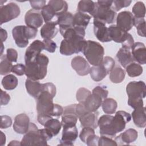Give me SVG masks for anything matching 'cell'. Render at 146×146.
Here are the masks:
<instances>
[{
    "mask_svg": "<svg viewBox=\"0 0 146 146\" xmlns=\"http://www.w3.org/2000/svg\"><path fill=\"white\" fill-rule=\"evenodd\" d=\"M137 29L139 35L145 37V21L144 18H139L134 17V25Z\"/></svg>",
    "mask_w": 146,
    "mask_h": 146,
    "instance_id": "60d3db41",
    "label": "cell"
},
{
    "mask_svg": "<svg viewBox=\"0 0 146 146\" xmlns=\"http://www.w3.org/2000/svg\"><path fill=\"white\" fill-rule=\"evenodd\" d=\"M125 75V71L120 67L116 66L110 72V79L113 83H120L124 79Z\"/></svg>",
    "mask_w": 146,
    "mask_h": 146,
    "instance_id": "d6a6232c",
    "label": "cell"
},
{
    "mask_svg": "<svg viewBox=\"0 0 146 146\" xmlns=\"http://www.w3.org/2000/svg\"><path fill=\"white\" fill-rule=\"evenodd\" d=\"M126 72L130 77H136L140 76L143 73V67L141 66L136 62H132L125 67Z\"/></svg>",
    "mask_w": 146,
    "mask_h": 146,
    "instance_id": "8d00e7d4",
    "label": "cell"
},
{
    "mask_svg": "<svg viewBox=\"0 0 146 146\" xmlns=\"http://www.w3.org/2000/svg\"><path fill=\"white\" fill-rule=\"evenodd\" d=\"M30 4L31 7L35 10H42V8L46 6V1L44 0H39V1H30Z\"/></svg>",
    "mask_w": 146,
    "mask_h": 146,
    "instance_id": "816d5d0a",
    "label": "cell"
},
{
    "mask_svg": "<svg viewBox=\"0 0 146 146\" xmlns=\"http://www.w3.org/2000/svg\"><path fill=\"white\" fill-rule=\"evenodd\" d=\"M43 19L41 13L34 9L29 10L25 16V22L26 26L35 29H38L42 25Z\"/></svg>",
    "mask_w": 146,
    "mask_h": 146,
    "instance_id": "9a60e30c",
    "label": "cell"
},
{
    "mask_svg": "<svg viewBox=\"0 0 146 146\" xmlns=\"http://www.w3.org/2000/svg\"><path fill=\"white\" fill-rule=\"evenodd\" d=\"M145 108L144 106L134 109L132 113V117L136 126L139 128H144L145 127Z\"/></svg>",
    "mask_w": 146,
    "mask_h": 146,
    "instance_id": "f1b7e54d",
    "label": "cell"
},
{
    "mask_svg": "<svg viewBox=\"0 0 146 146\" xmlns=\"http://www.w3.org/2000/svg\"><path fill=\"white\" fill-rule=\"evenodd\" d=\"M99 137L98 136L95 135V134L90 136L86 141V143L88 146H97L98 145V141Z\"/></svg>",
    "mask_w": 146,
    "mask_h": 146,
    "instance_id": "db71d44e",
    "label": "cell"
},
{
    "mask_svg": "<svg viewBox=\"0 0 146 146\" xmlns=\"http://www.w3.org/2000/svg\"><path fill=\"white\" fill-rule=\"evenodd\" d=\"M95 134L94 129L90 128V127H83V128L82 129L79 135V137L81 141H82L83 143H86V141L88 139V138Z\"/></svg>",
    "mask_w": 146,
    "mask_h": 146,
    "instance_id": "ee69618b",
    "label": "cell"
},
{
    "mask_svg": "<svg viewBox=\"0 0 146 146\" xmlns=\"http://www.w3.org/2000/svg\"><path fill=\"white\" fill-rule=\"evenodd\" d=\"M41 14L45 23L51 22L52 19L56 16V13L49 5H47L42 8Z\"/></svg>",
    "mask_w": 146,
    "mask_h": 146,
    "instance_id": "ab89813d",
    "label": "cell"
},
{
    "mask_svg": "<svg viewBox=\"0 0 146 146\" xmlns=\"http://www.w3.org/2000/svg\"><path fill=\"white\" fill-rule=\"evenodd\" d=\"M99 146H104V145H113L116 146L117 144L116 141L112 140V138L107 137L105 136H101L99 137L98 141Z\"/></svg>",
    "mask_w": 146,
    "mask_h": 146,
    "instance_id": "bcb514c9",
    "label": "cell"
},
{
    "mask_svg": "<svg viewBox=\"0 0 146 146\" xmlns=\"http://www.w3.org/2000/svg\"><path fill=\"white\" fill-rule=\"evenodd\" d=\"M116 56L121 66L125 68L128 64L134 62L131 48L124 46L119 49Z\"/></svg>",
    "mask_w": 146,
    "mask_h": 146,
    "instance_id": "d4e9b609",
    "label": "cell"
},
{
    "mask_svg": "<svg viewBox=\"0 0 146 146\" xmlns=\"http://www.w3.org/2000/svg\"><path fill=\"white\" fill-rule=\"evenodd\" d=\"M99 113L95 112H89L86 111L82 115L78 117L81 125L83 127H90L95 129L98 127Z\"/></svg>",
    "mask_w": 146,
    "mask_h": 146,
    "instance_id": "d6986e66",
    "label": "cell"
},
{
    "mask_svg": "<svg viewBox=\"0 0 146 146\" xmlns=\"http://www.w3.org/2000/svg\"><path fill=\"white\" fill-rule=\"evenodd\" d=\"M1 63H0V74L1 75H5L9 74L11 72L13 64L6 57V55L3 56L1 55Z\"/></svg>",
    "mask_w": 146,
    "mask_h": 146,
    "instance_id": "74e56055",
    "label": "cell"
},
{
    "mask_svg": "<svg viewBox=\"0 0 146 146\" xmlns=\"http://www.w3.org/2000/svg\"><path fill=\"white\" fill-rule=\"evenodd\" d=\"M138 136V133L136 130L129 128L124 132L120 133L115 139L117 145H127L136 141Z\"/></svg>",
    "mask_w": 146,
    "mask_h": 146,
    "instance_id": "44dd1931",
    "label": "cell"
},
{
    "mask_svg": "<svg viewBox=\"0 0 146 146\" xmlns=\"http://www.w3.org/2000/svg\"><path fill=\"white\" fill-rule=\"evenodd\" d=\"M115 62L114 59L110 56H105L102 63L97 66H92L90 68V76L92 79L95 82L102 80L114 68Z\"/></svg>",
    "mask_w": 146,
    "mask_h": 146,
    "instance_id": "8992f818",
    "label": "cell"
},
{
    "mask_svg": "<svg viewBox=\"0 0 146 146\" xmlns=\"http://www.w3.org/2000/svg\"><path fill=\"white\" fill-rule=\"evenodd\" d=\"M30 119L25 113L17 115L14 119L13 129L17 133L25 134L29 128Z\"/></svg>",
    "mask_w": 146,
    "mask_h": 146,
    "instance_id": "e0dca14e",
    "label": "cell"
},
{
    "mask_svg": "<svg viewBox=\"0 0 146 146\" xmlns=\"http://www.w3.org/2000/svg\"><path fill=\"white\" fill-rule=\"evenodd\" d=\"M71 67L80 76H86L90 72V66L88 61L81 56H76L71 60Z\"/></svg>",
    "mask_w": 146,
    "mask_h": 146,
    "instance_id": "5bb4252c",
    "label": "cell"
},
{
    "mask_svg": "<svg viewBox=\"0 0 146 146\" xmlns=\"http://www.w3.org/2000/svg\"><path fill=\"white\" fill-rule=\"evenodd\" d=\"M103 100L98 95L92 93L83 103L87 111L89 112H95L102 106Z\"/></svg>",
    "mask_w": 146,
    "mask_h": 146,
    "instance_id": "484cf974",
    "label": "cell"
},
{
    "mask_svg": "<svg viewBox=\"0 0 146 146\" xmlns=\"http://www.w3.org/2000/svg\"><path fill=\"white\" fill-rule=\"evenodd\" d=\"M27 92L33 98L36 99L43 90V84L38 80H33L27 78L25 82Z\"/></svg>",
    "mask_w": 146,
    "mask_h": 146,
    "instance_id": "83f0119b",
    "label": "cell"
},
{
    "mask_svg": "<svg viewBox=\"0 0 146 146\" xmlns=\"http://www.w3.org/2000/svg\"><path fill=\"white\" fill-rule=\"evenodd\" d=\"M21 145V143L18 142V141H16V140H13L11 141L10 143H9L8 145Z\"/></svg>",
    "mask_w": 146,
    "mask_h": 146,
    "instance_id": "6f0895ef",
    "label": "cell"
},
{
    "mask_svg": "<svg viewBox=\"0 0 146 146\" xmlns=\"http://www.w3.org/2000/svg\"><path fill=\"white\" fill-rule=\"evenodd\" d=\"M78 132L76 127H63L62 131V136L60 141V145H73L74 141L78 137Z\"/></svg>",
    "mask_w": 146,
    "mask_h": 146,
    "instance_id": "ac0fdd59",
    "label": "cell"
},
{
    "mask_svg": "<svg viewBox=\"0 0 146 146\" xmlns=\"http://www.w3.org/2000/svg\"><path fill=\"white\" fill-rule=\"evenodd\" d=\"M113 116L108 114L102 115L98 121V125L100 128L99 132L101 136H105L111 138L115 137L116 133L111 127V121Z\"/></svg>",
    "mask_w": 146,
    "mask_h": 146,
    "instance_id": "7c38bea8",
    "label": "cell"
},
{
    "mask_svg": "<svg viewBox=\"0 0 146 146\" xmlns=\"http://www.w3.org/2000/svg\"><path fill=\"white\" fill-rule=\"evenodd\" d=\"M6 57L11 62H16L18 59L17 51L12 48H7L6 50Z\"/></svg>",
    "mask_w": 146,
    "mask_h": 146,
    "instance_id": "681fc988",
    "label": "cell"
},
{
    "mask_svg": "<svg viewBox=\"0 0 146 146\" xmlns=\"http://www.w3.org/2000/svg\"><path fill=\"white\" fill-rule=\"evenodd\" d=\"M18 81L16 76L12 74H9L3 78L2 80V85L5 90H12L18 86Z\"/></svg>",
    "mask_w": 146,
    "mask_h": 146,
    "instance_id": "d590c367",
    "label": "cell"
},
{
    "mask_svg": "<svg viewBox=\"0 0 146 146\" xmlns=\"http://www.w3.org/2000/svg\"><path fill=\"white\" fill-rule=\"evenodd\" d=\"M44 49V45L43 41L39 40H34L26 49L25 55V62L40 54Z\"/></svg>",
    "mask_w": 146,
    "mask_h": 146,
    "instance_id": "cb8c5ba5",
    "label": "cell"
},
{
    "mask_svg": "<svg viewBox=\"0 0 146 146\" xmlns=\"http://www.w3.org/2000/svg\"><path fill=\"white\" fill-rule=\"evenodd\" d=\"M1 145H3L6 143V136H5V135H4L2 132H1Z\"/></svg>",
    "mask_w": 146,
    "mask_h": 146,
    "instance_id": "9f6ffc18",
    "label": "cell"
},
{
    "mask_svg": "<svg viewBox=\"0 0 146 146\" xmlns=\"http://www.w3.org/2000/svg\"><path fill=\"white\" fill-rule=\"evenodd\" d=\"M47 141L42 135L40 129L33 123H30L27 132L23 137L21 145H47Z\"/></svg>",
    "mask_w": 146,
    "mask_h": 146,
    "instance_id": "52a82bcc",
    "label": "cell"
},
{
    "mask_svg": "<svg viewBox=\"0 0 146 146\" xmlns=\"http://www.w3.org/2000/svg\"><path fill=\"white\" fill-rule=\"evenodd\" d=\"M74 15L70 12H66L56 16L55 21L59 26V31L61 35L68 29L74 27L73 23Z\"/></svg>",
    "mask_w": 146,
    "mask_h": 146,
    "instance_id": "7402d4cb",
    "label": "cell"
},
{
    "mask_svg": "<svg viewBox=\"0 0 146 146\" xmlns=\"http://www.w3.org/2000/svg\"><path fill=\"white\" fill-rule=\"evenodd\" d=\"M7 37V33L6 30L3 29L1 27V38L2 42H4L6 40Z\"/></svg>",
    "mask_w": 146,
    "mask_h": 146,
    "instance_id": "11a10c76",
    "label": "cell"
},
{
    "mask_svg": "<svg viewBox=\"0 0 146 146\" xmlns=\"http://www.w3.org/2000/svg\"><path fill=\"white\" fill-rule=\"evenodd\" d=\"M132 13L133 17L135 18H144L145 15V7L143 2L138 1L132 7Z\"/></svg>",
    "mask_w": 146,
    "mask_h": 146,
    "instance_id": "f35d334b",
    "label": "cell"
},
{
    "mask_svg": "<svg viewBox=\"0 0 146 146\" xmlns=\"http://www.w3.org/2000/svg\"><path fill=\"white\" fill-rule=\"evenodd\" d=\"M91 94V92L88 89L81 87L79 88L76 94V98L79 103H83L86 99Z\"/></svg>",
    "mask_w": 146,
    "mask_h": 146,
    "instance_id": "b9f144b4",
    "label": "cell"
},
{
    "mask_svg": "<svg viewBox=\"0 0 146 146\" xmlns=\"http://www.w3.org/2000/svg\"><path fill=\"white\" fill-rule=\"evenodd\" d=\"M56 13V17L67 12L68 9L67 3L62 0H51L48 3Z\"/></svg>",
    "mask_w": 146,
    "mask_h": 146,
    "instance_id": "1f68e13d",
    "label": "cell"
},
{
    "mask_svg": "<svg viewBox=\"0 0 146 146\" xmlns=\"http://www.w3.org/2000/svg\"><path fill=\"white\" fill-rule=\"evenodd\" d=\"M12 124L11 118L7 115H2L1 116V128L5 129L10 127Z\"/></svg>",
    "mask_w": 146,
    "mask_h": 146,
    "instance_id": "c3c4849f",
    "label": "cell"
},
{
    "mask_svg": "<svg viewBox=\"0 0 146 146\" xmlns=\"http://www.w3.org/2000/svg\"><path fill=\"white\" fill-rule=\"evenodd\" d=\"M94 32L97 39L102 42L111 41L108 29L103 22L94 19Z\"/></svg>",
    "mask_w": 146,
    "mask_h": 146,
    "instance_id": "2e32d148",
    "label": "cell"
},
{
    "mask_svg": "<svg viewBox=\"0 0 146 146\" xmlns=\"http://www.w3.org/2000/svg\"><path fill=\"white\" fill-rule=\"evenodd\" d=\"M11 72L18 76H22L25 74V65L19 63L14 65L12 68Z\"/></svg>",
    "mask_w": 146,
    "mask_h": 146,
    "instance_id": "f907efd6",
    "label": "cell"
},
{
    "mask_svg": "<svg viewBox=\"0 0 146 146\" xmlns=\"http://www.w3.org/2000/svg\"><path fill=\"white\" fill-rule=\"evenodd\" d=\"M88 62L94 66H99L102 62L104 50L103 47L98 42L94 40H87L82 51Z\"/></svg>",
    "mask_w": 146,
    "mask_h": 146,
    "instance_id": "277c9868",
    "label": "cell"
},
{
    "mask_svg": "<svg viewBox=\"0 0 146 146\" xmlns=\"http://www.w3.org/2000/svg\"><path fill=\"white\" fill-rule=\"evenodd\" d=\"M37 32V29L19 25L13 29L12 35L16 44L19 47L23 48L29 44V39H34L36 36Z\"/></svg>",
    "mask_w": 146,
    "mask_h": 146,
    "instance_id": "5b68a950",
    "label": "cell"
},
{
    "mask_svg": "<svg viewBox=\"0 0 146 146\" xmlns=\"http://www.w3.org/2000/svg\"><path fill=\"white\" fill-rule=\"evenodd\" d=\"M45 128L50 131L53 136L57 135L60 131L62 124L58 119L52 117L48 119L43 125Z\"/></svg>",
    "mask_w": 146,
    "mask_h": 146,
    "instance_id": "836d02e7",
    "label": "cell"
},
{
    "mask_svg": "<svg viewBox=\"0 0 146 146\" xmlns=\"http://www.w3.org/2000/svg\"><path fill=\"white\" fill-rule=\"evenodd\" d=\"M20 8L15 3L10 2L0 7V24L2 25L16 18L20 14Z\"/></svg>",
    "mask_w": 146,
    "mask_h": 146,
    "instance_id": "9c48e42d",
    "label": "cell"
},
{
    "mask_svg": "<svg viewBox=\"0 0 146 146\" xmlns=\"http://www.w3.org/2000/svg\"><path fill=\"white\" fill-rule=\"evenodd\" d=\"M128 104L133 109L143 107V99L146 95V86L143 81H132L126 87Z\"/></svg>",
    "mask_w": 146,
    "mask_h": 146,
    "instance_id": "3957f363",
    "label": "cell"
},
{
    "mask_svg": "<svg viewBox=\"0 0 146 146\" xmlns=\"http://www.w3.org/2000/svg\"><path fill=\"white\" fill-rule=\"evenodd\" d=\"M92 93L96 94L100 96L103 100L107 98L108 95V91L105 86H98L95 87L92 91Z\"/></svg>",
    "mask_w": 146,
    "mask_h": 146,
    "instance_id": "f6af8a7d",
    "label": "cell"
},
{
    "mask_svg": "<svg viewBox=\"0 0 146 146\" xmlns=\"http://www.w3.org/2000/svg\"><path fill=\"white\" fill-rule=\"evenodd\" d=\"M116 12L111 7L99 5L96 2V6L92 17L94 19L101 21L104 23L111 24L115 22Z\"/></svg>",
    "mask_w": 146,
    "mask_h": 146,
    "instance_id": "ba28073f",
    "label": "cell"
},
{
    "mask_svg": "<svg viewBox=\"0 0 146 146\" xmlns=\"http://www.w3.org/2000/svg\"><path fill=\"white\" fill-rule=\"evenodd\" d=\"M103 112L108 115L113 114L115 112L117 107L116 101L112 98H106L102 103Z\"/></svg>",
    "mask_w": 146,
    "mask_h": 146,
    "instance_id": "e575fe53",
    "label": "cell"
},
{
    "mask_svg": "<svg viewBox=\"0 0 146 146\" xmlns=\"http://www.w3.org/2000/svg\"><path fill=\"white\" fill-rule=\"evenodd\" d=\"M91 18V17L90 15L78 11L74 15V26L80 27L86 29Z\"/></svg>",
    "mask_w": 146,
    "mask_h": 146,
    "instance_id": "f546056e",
    "label": "cell"
},
{
    "mask_svg": "<svg viewBox=\"0 0 146 146\" xmlns=\"http://www.w3.org/2000/svg\"><path fill=\"white\" fill-rule=\"evenodd\" d=\"M134 25V17L128 11L119 13L116 17V26L123 30L128 32Z\"/></svg>",
    "mask_w": 146,
    "mask_h": 146,
    "instance_id": "4fadbf2b",
    "label": "cell"
},
{
    "mask_svg": "<svg viewBox=\"0 0 146 146\" xmlns=\"http://www.w3.org/2000/svg\"><path fill=\"white\" fill-rule=\"evenodd\" d=\"M131 120L130 113L124 111H117L111 121V127L114 132L116 134L123 131L125 129L126 124Z\"/></svg>",
    "mask_w": 146,
    "mask_h": 146,
    "instance_id": "30bf717a",
    "label": "cell"
},
{
    "mask_svg": "<svg viewBox=\"0 0 146 146\" xmlns=\"http://www.w3.org/2000/svg\"><path fill=\"white\" fill-rule=\"evenodd\" d=\"M10 100V95L3 91L2 90H1V106H5L7 105Z\"/></svg>",
    "mask_w": 146,
    "mask_h": 146,
    "instance_id": "f5cc1de1",
    "label": "cell"
},
{
    "mask_svg": "<svg viewBox=\"0 0 146 146\" xmlns=\"http://www.w3.org/2000/svg\"><path fill=\"white\" fill-rule=\"evenodd\" d=\"M56 92V87L53 83L48 82L43 84V90L36 98L38 115L52 116L55 106L53 98L55 97Z\"/></svg>",
    "mask_w": 146,
    "mask_h": 146,
    "instance_id": "6da1fadb",
    "label": "cell"
},
{
    "mask_svg": "<svg viewBox=\"0 0 146 146\" xmlns=\"http://www.w3.org/2000/svg\"><path fill=\"white\" fill-rule=\"evenodd\" d=\"M43 42L44 45V50L50 53H53L56 48V44L51 39H44Z\"/></svg>",
    "mask_w": 146,
    "mask_h": 146,
    "instance_id": "7dc6e473",
    "label": "cell"
},
{
    "mask_svg": "<svg viewBox=\"0 0 146 146\" xmlns=\"http://www.w3.org/2000/svg\"><path fill=\"white\" fill-rule=\"evenodd\" d=\"M56 21H51L46 23L40 29V35L42 38L52 39L58 32Z\"/></svg>",
    "mask_w": 146,
    "mask_h": 146,
    "instance_id": "4316f807",
    "label": "cell"
},
{
    "mask_svg": "<svg viewBox=\"0 0 146 146\" xmlns=\"http://www.w3.org/2000/svg\"><path fill=\"white\" fill-rule=\"evenodd\" d=\"M48 58L43 54L25 61V75L33 80H42L47 75Z\"/></svg>",
    "mask_w": 146,
    "mask_h": 146,
    "instance_id": "7a4b0ae2",
    "label": "cell"
},
{
    "mask_svg": "<svg viewBox=\"0 0 146 146\" xmlns=\"http://www.w3.org/2000/svg\"><path fill=\"white\" fill-rule=\"evenodd\" d=\"M131 2V1L128 0H114L112 2L111 8L115 12H117L122 8L129 6Z\"/></svg>",
    "mask_w": 146,
    "mask_h": 146,
    "instance_id": "7bdbcfd3",
    "label": "cell"
},
{
    "mask_svg": "<svg viewBox=\"0 0 146 146\" xmlns=\"http://www.w3.org/2000/svg\"><path fill=\"white\" fill-rule=\"evenodd\" d=\"M76 104L67 106L63 108L61 124L63 127H72L76 125L78 116L75 112Z\"/></svg>",
    "mask_w": 146,
    "mask_h": 146,
    "instance_id": "8fae6325",
    "label": "cell"
},
{
    "mask_svg": "<svg viewBox=\"0 0 146 146\" xmlns=\"http://www.w3.org/2000/svg\"><path fill=\"white\" fill-rule=\"evenodd\" d=\"M96 6V2L88 0H82L79 2L78 10L82 13H88L92 16Z\"/></svg>",
    "mask_w": 146,
    "mask_h": 146,
    "instance_id": "4dcf8cb0",
    "label": "cell"
},
{
    "mask_svg": "<svg viewBox=\"0 0 146 146\" xmlns=\"http://www.w3.org/2000/svg\"><path fill=\"white\" fill-rule=\"evenodd\" d=\"M108 29L111 40L116 43H123L130 35L129 33L120 29L116 25H111Z\"/></svg>",
    "mask_w": 146,
    "mask_h": 146,
    "instance_id": "603a6c76",
    "label": "cell"
},
{
    "mask_svg": "<svg viewBox=\"0 0 146 146\" xmlns=\"http://www.w3.org/2000/svg\"><path fill=\"white\" fill-rule=\"evenodd\" d=\"M134 61L139 64H145L146 63V48L144 43L135 42L131 48Z\"/></svg>",
    "mask_w": 146,
    "mask_h": 146,
    "instance_id": "ffe728a7",
    "label": "cell"
}]
</instances>
